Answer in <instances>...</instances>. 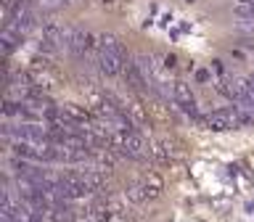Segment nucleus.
Instances as JSON below:
<instances>
[{"instance_id":"obj_11","label":"nucleus","mask_w":254,"mask_h":222,"mask_svg":"<svg viewBox=\"0 0 254 222\" xmlns=\"http://www.w3.org/2000/svg\"><path fill=\"white\" fill-rule=\"evenodd\" d=\"M236 3H241V5H252V8H254V0H236Z\"/></svg>"},{"instance_id":"obj_14","label":"nucleus","mask_w":254,"mask_h":222,"mask_svg":"<svg viewBox=\"0 0 254 222\" xmlns=\"http://www.w3.org/2000/svg\"><path fill=\"white\" fill-rule=\"evenodd\" d=\"M188 3H190V0H188Z\"/></svg>"},{"instance_id":"obj_1","label":"nucleus","mask_w":254,"mask_h":222,"mask_svg":"<svg viewBox=\"0 0 254 222\" xmlns=\"http://www.w3.org/2000/svg\"><path fill=\"white\" fill-rule=\"evenodd\" d=\"M64 45L69 48L71 56H85L90 45H98V37H93L90 32H85V29L66 27L64 29Z\"/></svg>"},{"instance_id":"obj_6","label":"nucleus","mask_w":254,"mask_h":222,"mask_svg":"<svg viewBox=\"0 0 254 222\" xmlns=\"http://www.w3.org/2000/svg\"><path fill=\"white\" fill-rule=\"evenodd\" d=\"M98 53H125L114 35H98Z\"/></svg>"},{"instance_id":"obj_13","label":"nucleus","mask_w":254,"mask_h":222,"mask_svg":"<svg viewBox=\"0 0 254 222\" xmlns=\"http://www.w3.org/2000/svg\"><path fill=\"white\" fill-rule=\"evenodd\" d=\"M101 3H103V5H111V0H101Z\"/></svg>"},{"instance_id":"obj_3","label":"nucleus","mask_w":254,"mask_h":222,"mask_svg":"<svg viewBox=\"0 0 254 222\" xmlns=\"http://www.w3.org/2000/svg\"><path fill=\"white\" fill-rule=\"evenodd\" d=\"M172 101H175V106H180L183 111H188V114L196 111L193 90H190V85H186V82H175L172 85Z\"/></svg>"},{"instance_id":"obj_9","label":"nucleus","mask_w":254,"mask_h":222,"mask_svg":"<svg viewBox=\"0 0 254 222\" xmlns=\"http://www.w3.org/2000/svg\"><path fill=\"white\" fill-rule=\"evenodd\" d=\"M178 66V58L175 56H164V69H175Z\"/></svg>"},{"instance_id":"obj_4","label":"nucleus","mask_w":254,"mask_h":222,"mask_svg":"<svg viewBox=\"0 0 254 222\" xmlns=\"http://www.w3.org/2000/svg\"><path fill=\"white\" fill-rule=\"evenodd\" d=\"M98 63H101L103 74L117 77V74H122V71H125L127 58H125V53H98Z\"/></svg>"},{"instance_id":"obj_2","label":"nucleus","mask_w":254,"mask_h":222,"mask_svg":"<svg viewBox=\"0 0 254 222\" xmlns=\"http://www.w3.org/2000/svg\"><path fill=\"white\" fill-rule=\"evenodd\" d=\"M201 124H206L209 130H217V132H222V130H233V127L241 122L236 114H230V111H214V114H209L206 119H198Z\"/></svg>"},{"instance_id":"obj_10","label":"nucleus","mask_w":254,"mask_h":222,"mask_svg":"<svg viewBox=\"0 0 254 222\" xmlns=\"http://www.w3.org/2000/svg\"><path fill=\"white\" fill-rule=\"evenodd\" d=\"M212 69L217 71V74H222V61H212Z\"/></svg>"},{"instance_id":"obj_5","label":"nucleus","mask_w":254,"mask_h":222,"mask_svg":"<svg viewBox=\"0 0 254 222\" xmlns=\"http://www.w3.org/2000/svg\"><path fill=\"white\" fill-rule=\"evenodd\" d=\"M122 74L127 79V85H132V87H148L146 77L140 74V69H138V63H135V61H127V66H125Z\"/></svg>"},{"instance_id":"obj_12","label":"nucleus","mask_w":254,"mask_h":222,"mask_svg":"<svg viewBox=\"0 0 254 222\" xmlns=\"http://www.w3.org/2000/svg\"><path fill=\"white\" fill-rule=\"evenodd\" d=\"M64 3H69V5H74V3H79V0H64Z\"/></svg>"},{"instance_id":"obj_7","label":"nucleus","mask_w":254,"mask_h":222,"mask_svg":"<svg viewBox=\"0 0 254 222\" xmlns=\"http://www.w3.org/2000/svg\"><path fill=\"white\" fill-rule=\"evenodd\" d=\"M0 40H3V56H8L16 45L21 43V37H19V35H13V32H8V29L0 32Z\"/></svg>"},{"instance_id":"obj_8","label":"nucleus","mask_w":254,"mask_h":222,"mask_svg":"<svg viewBox=\"0 0 254 222\" xmlns=\"http://www.w3.org/2000/svg\"><path fill=\"white\" fill-rule=\"evenodd\" d=\"M193 77H196V82H206V79L212 77V71H209V69H196Z\"/></svg>"}]
</instances>
